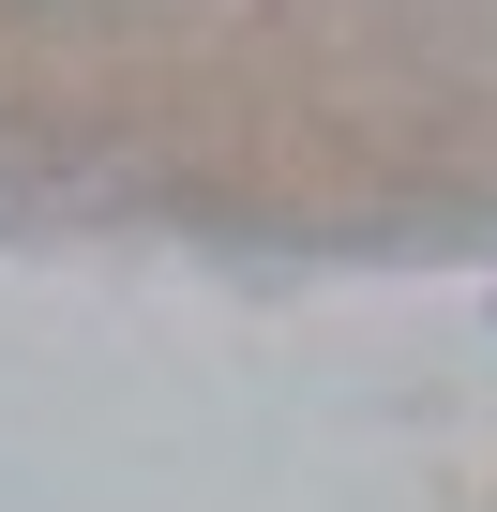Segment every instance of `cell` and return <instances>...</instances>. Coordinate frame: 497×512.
Here are the masks:
<instances>
[]
</instances>
